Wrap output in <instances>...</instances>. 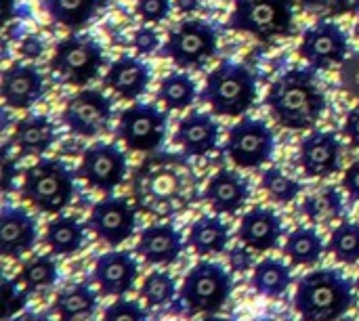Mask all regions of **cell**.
Instances as JSON below:
<instances>
[{"mask_svg": "<svg viewBox=\"0 0 359 321\" xmlns=\"http://www.w3.org/2000/svg\"><path fill=\"white\" fill-rule=\"evenodd\" d=\"M133 193L137 208L154 217H175L202 198L198 196V177L185 153L154 151L133 175Z\"/></svg>", "mask_w": 359, "mask_h": 321, "instance_id": "cell-1", "label": "cell"}, {"mask_svg": "<svg viewBox=\"0 0 359 321\" xmlns=\"http://www.w3.org/2000/svg\"><path fill=\"white\" fill-rule=\"evenodd\" d=\"M265 105L280 126L309 130L322 120L328 101L318 82L316 67H294L271 84Z\"/></svg>", "mask_w": 359, "mask_h": 321, "instance_id": "cell-2", "label": "cell"}, {"mask_svg": "<svg viewBox=\"0 0 359 321\" xmlns=\"http://www.w3.org/2000/svg\"><path fill=\"white\" fill-rule=\"evenodd\" d=\"M294 309L303 321H337L353 305V280L339 269H316L297 282Z\"/></svg>", "mask_w": 359, "mask_h": 321, "instance_id": "cell-3", "label": "cell"}, {"mask_svg": "<svg viewBox=\"0 0 359 321\" xmlns=\"http://www.w3.org/2000/svg\"><path fill=\"white\" fill-rule=\"evenodd\" d=\"M76 193V175L59 158H40L25 168L21 181V198L44 214L63 212Z\"/></svg>", "mask_w": 359, "mask_h": 321, "instance_id": "cell-4", "label": "cell"}, {"mask_svg": "<svg viewBox=\"0 0 359 321\" xmlns=\"http://www.w3.org/2000/svg\"><path fill=\"white\" fill-rule=\"evenodd\" d=\"M257 78L255 74L236 61H221L204 82L200 99L217 116H244L257 103Z\"/></svg>", "mask_w": 359, "mask_h": 321, "instance_id": "cell-5", "label": "cell"}, {"mask_svg": "<svg viewBox=\"0 0 359 321\" xmlns=\"http://www.w3.org/2000/svg\"><path fill=\"white\" fill-rule=\"evenodd\" d=\"M233 290L229 271L215 261H200L183 278L179 290V307L187 317L200 313H217L225 307Z\"/></svg>", "mask_w": 359, "mask_h": 321, "instance_id": "cell-6", "label": "cell"}, {"mask_svg": "<svg viewBox=\"0 0 359 321\" xmlns=\"http://www.w3.org/2000/svg\"><path fill=\"white\" fill-rule=\"evenodd\" d=\"M227 27L261 42L290 36L294 32V0H233Z\"/></svg>", "mask_w": 359, "mask_h": 321, "instance_id": "cell-7", "label": "cell"}, {"mask_svg": "<svg viewBox=\"0 0 359 321\" xmlns=\"http://www.w3.org/2000/svg\"><path fill=\"white\" fill-rule=\"evenodd\" d=\"M103 63L105 55L101 44L84 34H72L59 40L50 57V69L72 86H86L93 82Z\"/></svg>", "mask_w": 359, "mask_h": 321, "instance_id": "cell-8", "label": "cell"}, {"mask_svg": "<svg viewBox=\"0 0 359 321\" xmlns=\"http://www.w3.org/2000/svg\"><path fill=\"white\" fill-rule=\"evenodd\" d=\"M217 40V29L208 21L183 19L168 32L160 55L170 59L181 69L200 67L215 57L219 46Z\"/></svg>", "mask_w": 359, "mask_h": 321, "instance_id": "cell-9", "label": "cell"}, {"mask_svg": "<svg viewBox=\"0 0 359 321\" xmlns=\"http://www.w3.org/2000/svg\"><path fill=\"white\" fill-rule=\"evenodd\" d=\"M168 118L154 103H135L120 114L116 137L130 151L151 153L166 141Z\"/></svg>", "mask_w": 359, "mask_h": 321, "instance_id": "cell-10", "label": "cell"}, {"mask_svg": "<svg viewBox=\"0 0 359 321\" xmlns=\"http://www.w3.org/2000/svg\"><path fill=\"white\" fill-rule=\"evenodd\" d=\"M225 153L240 168H261L276 153V135L267 122L242 118L227 132Z\"/></svg>", "mask_w": 359, "mask_h": 321, "instance_id": "cell-11", "label": "cell"}, {"mask_svg": "<svg viewBox=\"0 0 359 321\" xmlns=\"http://www.w3.org/2000/svg\"><path fill=\"white\" fill-rule=\"evenodd\" d=\"M114 118L111 99L97 88L78 90L63 107L61 122L78 137H99L109 130Z\"/></svg>", "mask_w": 359, "mask_h": 321, "instance_id": "cell-12", "label": "cell"}, {"mask_svg": "<svg viewBox=\"0 0 359 321\" xmlns=\"http://www.w3.org/2000/svg\"><path fill=\"white\" fill-rule=\"evenodd\" d=\"M128 175V160L126 153L116 143H95L84 149L78 177L93 189L111 196Z\"/></svg>", "mask_w": 359, "mask_h": 321, "instance_id": "cell-13", "label": "cell"}, {"mask_svg": "<svg viewBox=\"0 0 359 321\" xmlns=\"http://www.w3.org/2000/svg\"><path fill=\"white\" fill-rule=\"evenodd\" d=\"M299 55L316 69H330L349 57V38L332 19H320L303 32Z\"/></svg>", "mask_w": 359, "mask_h": 321, "instance_id": "cell-14", "label": "cell"}, {"mask_svg": "<svg viewBox=\"0 0 359 321\" xmlns=\"http://www.w3.org/2000/svg\"><path fill=\"white\" fill-rule=\"evenodd\" d=\"M86 225L103 244L120 246L135 233L137 208L126 198L105 196L90 208Z\"/></svg>", "mask_w": 359, "mask_h": 321, "instance_id": "cell-15", "label": "cell"}, {"mask_svg": "<svg viewBox=\"0 0 359 321\" xmlns=\"http://www.w3.org/2000/svg\"><path fill=\"white\" fill-rule=\"evenodd\" d=\"M343 143L330 130H313L299 145V164L309 179H328L341 170Z\"/></svg>", "mask_w": 359, "mask_h": 321, "instance_id": "cell-16", "label": "cell"}, {"mask_svg": "<svg viewBox=\"0 0 359 321\" xmlns=\"http://www.w3.org/2000/svg\"><path fill=\"white\" fill-rule=\"evenodd\" d=\"M139 278V263L126 250H109L95 261L93 280L103 296H124L135 288Z\"/></svg>", "mask_w": 359, "mask_h": 321, "instance_id": "cell-17", "label": "cell"}, {"mask_svg": "<svg viewBox=\"0 0 359 321\" xmlns=\"http://www.w3.org/2000/svg\"><path fill=\"white\" fill-rule=\"evenodd\" d=\"M0 95L11 109H29L44 97V76L27 63H13L2 71Z\"/></svg>", "mask_w": 359, "mask_h": 321, "instance_id": "cell-18", "label": "cell"}, {"mask_svg": "<svg viewBox=\"0 0 359 321\" xmlns=\"http://www.w3.org/2000/svg\"><path fill=\"white\" fill-rule=\"evenodd\" d=\"M38 244L36 219L19 206H4L0 212V254L19 259L32 252Z\"/></svg>", "mask_w": 359, "mask_h": 321, "instance_id": "cell-19", "label": "cell"}, {"mask_svg": "<svg viewBox=\"0 0 359 321\" xmlns=\"http://www.w3.org/2000/svg\"><path fill=\"white\" fill-rule=\"evenodd\" d=\"M250 196H252L250 181L244 175L227 168L215 172L202 191V200L217 214H236L248 204Z\"/></svg>", "mask_w": 359, "mask_h": 321, "instance_id": "cell-20", "label": "cell"}, {"mask_svg": "<svg viewBox=\"0 0 359 321\" xmlns=\"http://www.w3.org/2000/svg\"><path fill=\"white\" fill-rule=\"evenodd\" d=\"M284 235L282 219L276 210L267 206L250 208L238 227V240L255 252H267L280 248Z\"/></svg>", "mask_w": 359, "mask_h": 321, "instance_id": "cell-21", "label": "cell"}, {"mask_svg": "<svg viewBox=\"0 0 359 321\" xmlns=\"http://www.w3.org/2000/svg\"><path fill=\"white\" fill-rule=\"evenodd\" d=\"M221 126L210 114L189 111L179 120L175 130V143L183 149L187 158H202L219 147Z\"/></svg>", "mask_w": 359, "mask_h": 321, "instance_id": "cell-22", "label": "cell"}, {"mask_svg": "<svg viewBox=\"0 0 359 321\" xmlns=\"http://www.w3.org/2000/svg\"><path fill=\"white\" fill-rule=\"evenodd\" d=\"M181 231L170 223L149 225L139 233L137 254L147 265H172L185 250Z\"/></svg>", "mask_w": 359, "mask_h": 321, "instance_id": "cell-23", "label": "cell"}, {"mask_svg": "<svg viewBox=\"0 0 359 321\" xmlns=\"http://www.w3.org/2000/svg\"><path fill=\"white\" fill-rule=\"evenodd\" d=\"M149 80H151L149 65L128 55L116 59L105 74V86L126 101H137L147 90Z\"/></svg>", "mask_w": 359, "mask_h": 321, "instance_id": "cell-24", "label": "cell"}, {"mask_svg": "<svg viewBox=\"0 0 359 321\" xmlns=\"http://www.w3.org/2000/svg\"><path fill=\"white\" fill-rule=\"evenodd\" d=\"M11 141L19 158L44 156L57 141V126L46 116H25L15 124Z\"/></svg>", "mask_w": 359, "mask_h": 321, "instance_id": "cell-25", "label": "cell"}, {"mask_svg": "<svg viewBox=\"0 0 359 321\" xmlns=\"http://www.w3.org/2000/svg\"><path fill=\"white\" fill-rule=\"evenodd\" d=\"M229 244V225L212 214L196 219L187 233V246L198 257H215L225 252Z\"/></svg>", "mask_w": 359, "mask_h": 321, "instance_id": "cell-26", "label": "cell"}, {"mask_svg": "<svg viewBox=\"0 0 359 321\" xmlns=\"http://www.w3.org/2000/svg\"><path fill=\"white\" fill-rule=\"evenodd\" d=\"M99 296L86 284H72L55 294L53 311L59 321H82L93 317L97 311Z\"/></svg>", "mask_w": 359, "mask_h": 321, "instance_id": "cell-27", "label": "cell"}, {"mask_svg": "<svg viewBox=\"0 0 359 321\" xmlns=\"http://www.w3.org/2000/svg\"><path fill=\"white\" fill-rule=\"evenodd\" d=\"M44 244L55 257H69L84 248L86 229L76 217L59 214L55 217L44 231Z\"/></svg>", "mask_w": 359, "mask_h": 321, "instance_id": "cell-28", "label": "cell"}, {"mask_svg": "<svg viewBox=\"0 0 359 321\" xmlns=\"http://www.w3.org/2000/svg\"><path fill=\"white\" fill-rule=\"evenodd\" d=\"M326 252V242L313 227H297L288 233L284 244V254L297 267H311L322 261Z\"/></svg>", "mask_w": 359, "mask_h": 321, "instance_id": "cell-29", "label": "cell"}, {"mask_svg": "<svg viewBox=\"0 0 359 321\" xmlns=\"http://www.w3.org/2000/svg\"><path fill=\"white\" fill-rule=\"evenodd\" d=\"M292 286V269L280 259H263L252 269V288L267 299H282Z\"/></svg>", "mask_w": 359, "mask_h": 321, "instance_id": "cell-30", "label": "cell"}, {"mask_svg": "<svg viewBox=\"0 0 359 321\" xmlns=\"http://www.w3.org/2000/svg\"><path fill=\"white\" fill-rule=\"evenodd\" d=\"M42 6L57 25L78 32L95 17L99 0H42Z\"/></svg>", "mask_w": 359, "mask_h": 321, "instance_id": "cell-31", "label": "cell"}, {"mask_svg": "<svg viewBox=\"0 0 359 321\" xmlns=\"http://www.w3.org/2000/svg\"><path fill=\"white\" fill-rule=\"evenodd\" d=\"M198 97V86L194 78L185 71H172L162 78L158 88V99L168 109H185L191 107V103Z\"/></svg>", "mask_w": 359, "mask_h": 321, "instance_id": "cell-32", "label": "cell"}, {"mask_svg": "<svg viewBox=\"0 0 359 321\" xmlns=\"http://www.w3.org/2000/svg\"><path fill=\"white\" fill-rule=\"evenodd\" d=\"M17 280L29 290V292H42L48 290L57 284L59 280V269L55 259L46 257V254H38L27 259L17 273Z\"/></svg>", "mask_w": 359, "mask_h": 321, "instance_id": "cell-33", "label": "cell"}, {"mask_svg": "<svg viewBox=\"0 0 359 321\" xmlns=\"http://www.w3.org/2000/svg\"><path fill=\"white\" fill-rule=\"evenodd\" d=\"M303 212L309 221L320 223V221H330L337 217L345 214V204L337 187H326L320 189L318 193H311L303 202Z\"/></svg>", "mask_w": 359, "mask_h": 321, "instance_id": "cell-34", "label": "cell"}, {"mask_svg": "<svg viewBox=\"0 0 359 321\" xmlns=\"http://www.w3.org/2000/svg\"><path fill=\"white\" fill-rule=\"evenodd\" d=\"M139 294L147 303V307H166L179 296L177 282L168 271H151L143 280Z\"/></svg>", "mask_w": 359, "mask_h": 321, "instance_id": "cell-35", "label": "cell"}, {"mask_svg": "<svg viewBox=\"0 0 359 321\" xmlns=\"http://www.w3.org/2000/svg\"><path fill=\"white\" fill-rule=\"evenodd\" d=\"M328 250L337 261L345 265L359 263V223H341L330 233Z\"/></svg>", "mask_w": 359, "mask_h": 321, "instance_id": "cell-36", "label": "cell"}, {"mask_svg": "<svg viewBox=\"0 0 359 321\" xmlns=\"http://www.w3.org/2000/svg\"><path fill=\"white\" fill-rule=\"evenodd\" d=\"M261 187L278 204H290L303 191L301 183L292 177H288L286 172H282L280 168H267L261 175Z\"/></svg>", "mask_w": 359, "mask_h": 321, "instance_id": "cell-37", "label": "cell"}, {"mask_svg": "<svg viewBox=\"0 0 359 321\" xmlns=\"http://www.w3.org/2000/svg\"><path fill=\"white\" fill-rule=\"evenodd\" d=\"M29 290L15 278H2V320L11 321L23 313L29 303Z\"/></svg>", "mask_w": 359, "mask_h": 321, "instance_id": "cell-38", "label": "cell"}, {"mask_svg": "<svg viewBox=\"0 0 359 321\" xmlns=\"http://www.w3.org/2000/svg\"><path fill=\"white\" fill-rule=\"evenodd\" d=\"M101 321H149V317L137 301H126L120 296L103 311Z\"/></svg>", "mask_w": 359, "mask_h": 321, "instance_id": "cell-39", "label": "cell"}, {"mask_svg": "<svg viewBox=\"0 0 359 321\" xmlns=\"http://www.w3.org/2000/svg\"><path fill=\"white\" fill-rule=\"evenodd\" d=\"M299 4L316 15H347L359 8V0H299Z\"/></svg>", "mask_w": 359, "mask_h": 321, "instance_id": "cell-40", "label": "cell"}, {"mask_svg": "<svg viewBox=\"0 0 359 321\" xmlns=\"http://www.w3.org/2000/svg\"><path fill=\"white\" fill-rule=\"evenodd\" d=\"M135 8L145 23H162L172 11V0H137Z\"/></svg>", "mask_w": 359, "mask_h": 321, "instance_id": "cell-41", "label": "cell"}, {"mask_svg": "<svg viewBox=\"0 0 359 321\" xmlns=\"http://www.w3.org/2000/svg\"><path fill=\"white\" fill-rule=\"evenodd\" d=\"M341 88L349 97L359 99V53L349 55L341 63Z\"/></svg>", "mask_w": 359, "mask_h": 321, "instance_id": "cell-42", "label": "cell"}, {"mask_svg": "<svg viewBox=\"0 0 359 321\" xmlns=\"http://www.w3.org/2000/svg\"><path fill=\"white\" fill-rule=\"evenodd\" d=\"M133 44L139 55H151L160 48V34L151 25H143L135 32Z\"/></svg>", "mask_w": 359, "mask_h": 321, "instance_id": "cell-43", "label": "cell"}, {"mask_svg": "<svg viewBox=\"0 0 359 321\" xmlns=\"http://www.w3.org/2000/svg\"><path fill=\"white\" fill-rule=\"evenodd\" d=\"M11 143H6L2 147V189L4 193L13 191V181L17 179V156H11Z\"/></svg>", "mask_w": 359, "mask_h": 321, "instance_id": "cell-44", "label": "cell"}, {"mask_svg": "<svg viewBox=\"0 0 359 321\" xmlns=\"http://www.w3.org/2000/svg\"><path fill=\"white\" fill-rule=\"evenodd\" d=\"M19 55L23 59H29V61L42 57L44 55V40L36 34H27L19 44Z\"/></svg>", "mask_w": 359, "mask_h": 321, "instance_id": "cell-45", "label": "cell"}, {"mask_svg": "<svg viewBox=\"0 0 359 321\" xmlns=\"http://www.w3.org/2000/svg\"><path fill=\"white\" fill-rule=\"evenodd\" d=\"M229 265L233 267V271L244 273L252 267V257H250V248L248 246H238L229 252Z\"/></svg>", "mask_w": 359, "mask_h": 321, "instance_id": "cell-46", "label": "cell"}, {"mask_svg": "<svg viewBox=\"0 0 359 321\" xmlns=\"http://www.w3.org/2000/svg\"><path fill=\"white\" fill-rule=\"evenodd\" d=\"M343 189L347 191V196L359 202V160H355L343 175Z\"/></svg>", "mask_w": 359, "mask_h": 321, "instance_id": "cell-47", "label": "cell"}, {"mask_svg": "<svg viewBox=\"0 0 359 321\" xmlns=\"http://www.w3.org/2000/svg\"><path fill=\"white\" fill-rule=\"evenodd\" d=\"M343 132H345V137L349 139V143L353 147H359V105L353 107V109H349V114L345 116Z\"/></svg>", "mask_w": 359, "mask_h": 321, "instance_id": "cell-48", "label": "cell"}, {"mask_svg": "<svg viewBox=\"0 0 359 321\" xmlns=\"http://www.w3.org/2000/svg\"><path fill=\"white\" fill-rule=\"evenodd\" d=\"M11 321H53L46 313H36V311H23Z\"/></svg>", "mask_w": 359, "mask_h": 321, "instance_id": "cell-49", "label": "cell"}, {"mask_svg": "<svg viewBox=\"0 0 359 321\" xmlns=\"http://www.w3.org/2000/svg\"><path fill=\"white\" fill-rule=\"evenodd\" d=\"M175 6L181 13H194L200 6V0H175Z\"/></svg>", "mask_w": 359, "mask_h": 321, "instance_id": "cell-50", "label": "cell"}, {"mask_svg": "<svg viewBox=\"0 0 359 321\" xmlns=\"http://www.w3.org/2000/svg\"><path fill=\"white\" fill-rule=\"evenodd\" d=\"M11 8H13V0H4V21L11 19Z\"/></svg>", "mask_w": 359, "mask_h": 321, "instance_id": "cell-51", "label": "cell"}, {"mask_svg": "<svg viewBox=\"0 0 359 321\" xmlns=\"http://www.w3.org/2000/svg\"><path fill=\"white\" fill-rule=\"evenodd\" d=\"M202 321H233V320H229V317H219V315H212V313H210V315H206Z\"/></svg>", "mask_w": 359, "mask_h": 321, "instance_id": "cell-52", "label": "cell"}, {"mask_svg": "<svg viewBox=\"0 0 359 321\" xmlns=\"http://www.w3.org/2000/svg\"><path fill=\"white\" fill-rule=\"evenodd\" d=\"M257 321H294V320H290V317H261V320H257Z\"/></svg>", "mask_w": 359, "mask_h": 321, "instance_id": "cell-53", "label": "cell"}, {"mask_svg": "<svg viewBox=\"0 0 359 321\" xmlns=\"http://www.w3.org/2000/svg\"><path fill=\"white\" fill-rule=\"evenodd\" d=\"M355 34H358V38H359V17H358V23H355Z\"/></svg>", "mask_w": 359, "mask_h": 321, "instance_id": "cell-54", "label": "cell"}, {"mask_svg": "<svg viewBox=\"0 0 359 321\" xmlns=\"http://www.w3.org/2000/svg\"><path fill=\"white\" fill-rule=\"evenodd\" d=\"M358 288H359V275H358Z\"/></svg>", "mask_w": 359, "mask_h": 321, "instance_id": "cell-55", "label": "cell"}]
</instances>
